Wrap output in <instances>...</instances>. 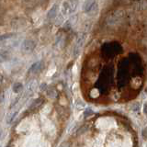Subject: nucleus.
Returning <instances> with one entry per match:
<instances>
[{
  "instance_id": "nucleus-1",
  "label": "nucleus",
  "mask_w": 147,
  "mask_h": 147,
  "mask_svg": "<svg viewBox=\"0 0 147 147\" xmlns=\"http://www.w3.org/2000/svg\"><path fill=\"white\" fill-rule=\"evenodd\" d=\"M79 5V0H66L63 4L62 12L63 15H69V14L74 13Z\"/></svg>"
},
{
  "instance_id": "nucleus-2",
  "label": "nucleus",
  "mask_w": 147,
  "mask_h": 147,
  "mask_svg": "<svg viewBox=\"0 0 147 147\" xmlns=\"http://www.w3.org/2000/svg\"><path fill=\"white\" fill-rule=\"evenodd\" d=\"M102 52L107 56H112L114 54H117L121 52V47L119 43H106L103 48Z\"/></svg>"
},
{
  "instance_id": "nucleus-3",
  "label": "nucleus",
  "mask_w": 147,
  "mask_h": 147,
  "mask_svg": "<svg viewBox=\"0 0 147 147\" xmlns=\"http://www.w3.org/2000/svg\"><path fill=\"white\" fill-rule=\"evenodd\" d=\"M85 40H86V34L85 33H82L80 35H78L77 39L76 40V43H75V47H74V51H73V55L75 58H76L78 55H79L83 45H84V43H85Z\"/></svg>"
},
{
  "instance_id": "nucleus-4",
  "label": "nucleus",
  "mask_w": 147,
  "mask_h": 147,
  "mask_svg": "<svg viewBox=\"0 0 147 147\" xmlns=\"http://www.w3.org/2000/svg\"><path fill=\"white\" fill-rule=\"evenodd\" d=\"M35 48H36V43L33 40L26 39L23 40V42L21 43V51L25 53H32Z\"/></svg>"
},
{
  "instance_id": "nucleus-5",
  "label": "nucleus",
  "mask_w": 147,
  "mask_h": 147,
  "mask_svg": "<svg viewBox=\"0 0 147 147\" xmlns=\"http://www.w3.org/2000/svg\"><path fill=\"white\" fill-rule=\"evenodd\" d=\"M43 67V62L42 61H38V62H35L34 63L31 64V66L29 69V73L30 74H36V73H39L41 69Z\"/></svg>"
},
{
  "instance_id": "nucleus-6",
  "label": "nucleus",
  "mask_w": 147,
  "mask_h": 147,
  "mask_svg": "<svg viewBox=\"0 0 147 147\" xmlns=\"http://www.w3.org/2000/svg\"><path fill=\"white\" fill-rule=\"evenodd\" d=\"M96 5V0H86L84 5H83V11L85 13H89L92 8Z\"/></svg>"
},
{
  "instance_id": "nucleus-7",
  "label": "nucleus",
  "mask_w": 147,
  "mask_h": 147,
  "mask_svg": "<svg viewBox=\"0 0 147 147\" xmlns=\"http://www.w3.org/2000/svg\"><path fill=\"white\" fill-rule=\"evenodd\" d=\"M58 9H59V7H58V5H56V4L53 5V6L51 7V9L47 13L48 20H54V18H56L57 14H58Z\"/></svg>"
},
{
  "instance_id": "nucleus-8",
  "label": "nucleus",
  "mask_w": 147,
  "mask_h": 147,
  "mask_svg": "<svg viewBox=\"0 0 147 147\" xmlns=\"http://www.w3.org/2000/svg\"><path fill=\"white\" fill-rule=\"evenodd\" d=\"M37 86H38V83H37L36 80H31L28 83V85L26 86V91H27V94H31L33 92Z\"/></svg>"
},
{
  "instance_id": "nucleus-9",
  "label": "nucleus",
  "mask_w": 147,
  "mask_h": 147,
  "mask_svg": "<svg viewBox=\"0 0 147 147\" xmlns=\"http://www.w3.org/2000/svg\"><path fill=\"white\" fill-rule=\"evenodd\" d=\"M10 59V53L7 50H0V63H6Z\"/></svg>"
},
{
  "instance_id": "nucleus-10",
  "label": "nucleus",
  "mask_w": 147,
  "mask_h": 147,
  "mask_svg": "<svg viewBox=\"0 0 147 147\" xmlns=\"http://www.w3.org/2000/svg\"><path fill=\"white\" fill-rule=\"evenodd\" d=\"M23 88H24V87H23V85L21 84V83H20V82L14 83L13 86H12V90H13V92H14V93H17V94L22 92Z\"/></svg>"
},
{
  "instance_id": "nucleus-11",
  "label": "nucleus",
  "mask_w": 147,
  "mask_h": 147,
  "mask_svg": "<svg viewBox=\"0 0 147 147\" xmlns=\"http://www.w3.org/2000/svg\"><path fill=\"white\" fill-rule=\"evenodd\" d=\"M42 103H43V99H42V98H37V99H35V100L33 101V102H32V104L30 105V109H38Z\"/></svg>"
},
{
  "instance_id": "nucleus-12",
  "label": "nucleus",
  "mask_w": 147,
  "mask_h": 147,
  "mask_svg": "<svg viewBox=\"0 0 147 147\" xmlns=\"http://www.w3.org/2000/svg\"><path fill=\"white\" fill-rule=\"evenodd\" d=\"M46 92H47V96H49V98H55L57 96V91H56V89H55V88H53V87H50V88H47Z\"/></svg>"
},
{
  "instance_id": "nucleus-13",
  "label": "nucleus",
  "mask_w": 147,
  "mask_h": 147,
  "mask_svg": "<svg viewBox=\"0 0 147 147\" xmlns=\"http://www.w3.org/2000/svg\"><path fill=\"white\" fill-rule=\"evenodd\" d=\"M15 35L14 33H5V34H0V41L2 40H6L7 39H10Z\"/></svg>"
},
{
  "instance_id": "nucleus-14",
  "label": "nucleus",
  "mask_w": 147,
  "mask_h": 147,
  "mask_svg": "<svg viewBox=\"0 0 147 147\" xmlns=\"http://www.w3.org/2000/svg\"><path fill=\"white\" fill-rule=\"evenodd\" d=\"M93 114H94L93 109H90V108H86V109H85V111H84V117H85V118H88V117L92 116Z\"/></svg>"
},
{
  "instance_id": "nucleus-15",
  "label": "nucleus",
  "mask_w": 147,
  "mask_h": 147,
  "mask_svg": "<svg viewBox=\"0 0 147 147\" xmlns=\"http://www.w3.org/2000/svg\"><path fill=\"white\" fill-rule=\"evenodd\" d=\"M141 134H142V139H144V141H147V126H145L144 128H142Z\"/></svg>"
},
{
  "instance_id": "nucleus-16",
  "label": "nucleus",
  "mask_w": 147,
  "mask_h": 147,
  "mask_svg": "<svg viewBox=\"0 0 147 147\" xmlns=\"http://www.w3.org/2000/svg\"><path fill=\"white\" fill-rule=\"evenodd\" d=\"M140 109H141V104L139 102H136L133 104V107H132L133 111H139Z\"/></svg>"
},
{
  "instance_id": "nucleus-17",
  "label": "nucleus",
  "mask_w": 147,
  "mask_h": 147,
  "mask_svg": "<svg viewBox=\"0 0 147 147\" xmlns=\"http://www.w3.org/2000/svg\"><path fill=\"white\" fill-rule=\"evenodd\" d=\"M58 147H71V144L69 142H63Z\"/></svg>"
},
{
  "instance_id": "nucleus-18",
  "label": "nucleus",
  "mask_w": 147,
  "mask_h": 147,
  "mask_svg": "<svg viewBox=\"0 0 147 147\" xmlns=\"http://www.w3.org/2000/svg\"><path fill=\"white\" fill-rule=\"evenodd\" d=\"M47 88H48V86H47V85L45 84V83H43V84H41L40 86V91H46V90H47Z\"/></svg>"
},
{
  "instance_id": "nucleus-19",
  "label": "nucleus",
  "mask_w": 147,
  "mask_h": 147,
  "mask_svg": "<svg viewBox=\"0 0 147 147\" xmlns=\"http://www.w3.org/2000/svg\"><path fill=\"white\" fill-rule=\"evenodd\" d=\"M5 100V93L4 91H0V104Z\"/></svg>"
},
{
  "instance_id": "nucleus-20",
  "label": "nucleus",
  "mask_w": 147,
  "mask_h": 147,
  "mask_svg": "<svg viewBox=\"0 0 147 147\" xmlns=\"http://www.w3.org/2000/svg\"><path fill=\"white\" fill-rule=\"evenodd\" d=\"M18 100H20V96H18V98H16L15 99L13 100V102L11 103V105H10V108H12V107H14L18 102Z\"/></svg>"
},
{
  "instance_id": "nucleus-21",
  "label": "nucleus",
  "mask_w": 147,
  "mask_h": 147,
  "mask_svg": "<svg viewBox=\"0 0 147 147\" xmlns=\"http://www.w3.org/2000/svg\"><path fill=\"white\" fill-rule=\"evenodd\" d=\"M144 113L145 115H147V102H145L144 105Z\"/></svg>"
},
{
  "instance_id": "nucleus-22",
  "label": "nucleus",
  "mask_w": 147,
  "mask_h": 147,
  "mask_svg": "<svg viewBox=\"0 0 147 147\" xmlns=\"http://www.w3.org/2000/svg\"><path fill=\"white\" fill-rule=\"evenodd\" d=\"M2 83H3V76L0 74V86H1Z\"/></svg>"
},
{
  "instance_id": "nucleus-23",
  "label": "nucleus",
  "mask_w": 147,
  "mask_h": 147,
  "mask_svg": "<svg viewBox=\"0 0 147 147\" xmlns=\"http://www.w3.org/2000/svg\"><path fill=\"white\" fill-rule=\"evenodd\" d=\"M1 134H2V131L0 130V138H1Z\"/></svg>"
}]
</instances>
